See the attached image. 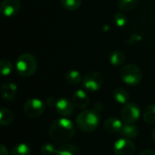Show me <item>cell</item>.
<instances>
[{
	"label": "cell",
	"instance_id": "1",
	"mask_svg": "<svg viewBox=\"0 0 155 155\" xmlns=\"http://www.w3.org/2000/svg\"><path fill=\"white\" fill-rule=\"evenodd\" d=\"M74 134L75 125L66 117L55 119L50 124L49 136L53 141L56 143H65L66 142L70 141L74 136Z\"/></svg>",
	"mask_w": 155,
	"mask_h": 155
},
{
	"label": "cell",
	"instance_id": "2",
	"mask_svg": "<svg viewBox=\"0 0 155 155\" xmlns=\"http://www.w3.org/2000/svg\"><path fill=\"white\" fill-rule=\"evenodd\" d=\"M100 114L94 109L84 110L75 119V126L83 133H93L100 125Z\"/></svg>",
	"mask_w": 155,
	"mask_h": 155
},
{
	"label": "cell",
	"instance_id": "3",
	"mask_svg": "<svg viewBox=\"0 0 155 155\" xmlns=\"http://www.w3.org/2000/svg\"><path fill=\"white\" fill-rule=\"evenodd\" d=\"M37 70V60L36 58L29 54H22L18 56L15 62V71L23 77L32 76Z\"/></svg>",
	"mask_w": 155,
	"mask_h": 155
},
{
	"label": "cell",
	"instance_id": "4",
	"mask_svg": "<svg viewBox=\"0 0 155 155\" xmlns=\"http://www.w3.org/2000/svg\"><path fill=\"white\" fill-rule=\"evenodd\" d=\"M120 75L122 80L131 86H135L142 82L143 73L141 69L134 64H128L122 67Z\"/></svg>",
	"mask_w": 155,
	"mask_h": 155
},
{
	"label": "cell",
	"instance_id": "5",
	"mask_svg": "<svg viewBox=\"0 0 155 155\" xmlns=\"http://www.w3.org/2000/svg\"><path fill=\"white\" fill-rule=\"evenodd\" d=\"M141 117V109L134 103H127L121 111V118L125 124H135Z\"/></svg>",
	"mask_w": 155,
	"mask_h": 155
},
{
	"label": "cell",
	"instance_id": "6",
	"mask_svg": "<svg viewBox=\"0 0 155 155\" xmlns=\"http://www.w3.org/2000/svg\"><path fill=\"white\" fill-rule=\"evenodd\" d=\"M104 83L103 76L100 73L98 72H89L87 73L82 81V85L83 87L89 92H96L98 91Z\"/></svg>",
	"mask_w": 155,
	"mask_h": 155
},
{
	"label": "cell",
	"instance_id": "7",
	"mask_svg": "<svg viewBox=\"0 0 155 155\" xmlns=\"http://www.w3.org/2000/svg\"><path fill=\"white\" fill-rule=\"evenodd\" d=\"M45 110V105L43 101L38 98H31L25 103L24 112L31 118H36L41 116Z\"/></svg>",
	"mask_w": 155,
	"mask_h": 155
},
{
	"label": "cell",
	"instance_id": "8",
	"mask_svg": "<svg viewBox=\"0 0 155 155\" xmlns=\"http://www.w3.org/2000/svg\"><path fill=\"white\" fill-rule=\"evenodd\" d=\"M114 152L116 155H134L135 153V144L127 138H120L114 144Z\"/></svg>",
	"mask_w": 155,
	"mask_h": 155
},
{
	"label": "cell",
	"instance_id": "9",
	"mask_svg": "<svg viewBox=\"0 0 155 155\" xmlns=\"http://www.w3.org/2000/svg\"><path fill=\"white\" fill-rule=\"evenodd\" d=\"M55 110L62 117H69L74 112V105L72 100L66 97H61L57 100L55 104Z\"/></svg>",
	"mask_w": 155,
	"mask_h": 155
},
{
	"label": "cell",
	"instance_id": "10",
	"mask_svg": "<svg viewBox=\"0 0 155 155\" xmlns=\"http://www.w3.org/2000/svg\"><path fill=\"white\" fill-rule=\"evenodd\" d=\"M20 6V0H3L0 5V9L5 16L11 17L18 13Z\"/></svg>",
	"mask_w": 155,
	"mask_h": 155
},
{
	"label": "cell",
	"instance_id": "11",
	"mask_svg": "<svg viewBox=\"0 0 155 155\" xmlns=\"http://www.w3.org/2000/svg\"><path fill=\"white\" fill-rule=\"evenodd\" d=\"M72 102L75 108L85 109L89 105L90 99L85 91H84L83 89H78L73 94Z\"/></svg>",
	"mask_w": 155,
	"mask_h": 155
},
{
	"label": "cell",
	"instance_id": "12",
	"mask_svg": "<svg viewBox=\"0 0 155 155\" xmlns=\"http://www.w3.org/2000/svg\"><path fill=\"white\" fill-rule=\"evenodd\" d=\"M123 121L116 117H110L106 119L104 123V128L107 133L116 134L120 133L123 128Z\"/></svg>",
	"mask_w": 155,
	"mask_h": 155
},
{
	"label": "cell",
	"instance_id": "13",
	"mask_svg": "<svg viewBox=\"0 0 155 155\" xmlns=\"http://www.w3.org/2000/svg\"><path fill=\"white\" fill-rule=\"evenodd\" d=\"M17 94V86L13 83H6L1 87V94L2 98L5 101L12 102L15 100Z\"/></svg>",
	"mask_w": 155,
	"mask_h": 155
},
{
	"label": "cell",
	"instance_id": "14",
	"mask_svg": "<svg viewBox=\"0 0 155 155\" xmlns=\"http://www.w3.org/2000/svg\"><path fill=\"white\" fill-rule=\"evenodd\" d=\"M125 54L121 50H114L109 54V62L114 66H120L125 63Z\"/></svg>",
	"mask_w": 155,
	"mask_h": 155
},
{
	"label": "cell",
	"instance_id": "15",
	"mask_svg": "<svg viewBox=\"0 0 155 155\" xmlns=\"http://www.w3.org/2000/svg\"><path fill=\"white\" fill-rule=\"evenodd\" d=\"M55 155H80V152L75 145L65 143L57 148Z\"/></svg>",
	"mask_w": 155,
	"mask_h": 155
},
{
	"label": "cell",
	"instance_id": "16",
	"mask_svg": "<svg viewBox=\"0 0 155 155\" xmlns=\"http://www.w3.org/2000/svg\"><path fill=\"white\" fill-rule=\"evenodd\" d=\"M120 134L124 138L134 139V138H136L138 136L139 130L135 125H134L132 124H124Z\"/></svg>",
	"mask_w": 155,
	"mask_h": 155
},
{
	"label": "cell",
	"instance_id": "17",
	"mask_svg": "<svg viewBox=\"0 0 155 155\" xmlns=\"http://www.w3.org/2000/svg\"><path fill=\"white\" fill-rule=\"evenodd\" d=\"M114 99L116 103L120 104H126L129 101V93L126 89L123 87H118L114 91Z\"/></svg>",
	"mask_w": 155,
	"mask_h": 155
},
{
	"label": "cell",
	"instance_id": "18",
	"mask_svg": "<svg viewBox=\"0 0 155 155\" xmlns=\"http://www.w3.org/2000/svg\"><path fill=\"white\" fill-rule=\"evenodd\" d=\"M64 78H65V81L71 85H77L80 83H82V81H83L82 75H81L80 72H78L77 70L68 71L65 74Z\"/></svg>",
	"mask_w": 155,
	"mask_h": 155
},
{
	"label": "cell",
	"instance_id": "19",
	"mask_svg": "<svg viewBox=\"0 0 155 155\" xmlns=\"http://www.w3.org/2000/svg\"><path fill=\"white\" fill-rule=\"evenodd\" d=\"M14 121V114L7 108H2L0 110V124L2 126L10 125Z\"/></svg>",
	"mask_w": 155,
	"mask_h": 155
},
{
	"label": "cell",
	"instance_id": "20",
	"mask_svg": "<svg viewBox=\"0 0 155 155\" xmlns=\"http://www.w3.org/2000/svg\"><path fill=\"white\" fill-rule=\"evenodd\" d=\"M143 120L150 124H155V104L148 105L143 114Z\"/></svg>",
	"mask_w": 155,
	"mask_h": 155
},
{
	"label": "cell",
	"instance_id": "21",
	"mask_svg": "<svg viewBox=\"0 0 155 155\" xmlns=\"http://www.w3.org/2000/svg\"><path fill=\"white\" fill-rule=\"evenodd\" d=\"M138 2L139 0H118L117 5L121 11L128 12L134 10L137 6Z\"/></svg>",
	"mask_w": 155,
	"mask_h": 155
},
{
	"label": "cell",
	"instance_id": "22",
	"mask_svg": "<svg viewBox=\"0 0 155 155\" xmlns=\"http://www.w3.org/2000/svg\"><path fill=\"white\" fill-rule=\"evenodd\" d=\"M10 155H31V148L26 143H18L12 149Z\"/></svg>",
	"mask_w": 155,
	"mask_h": 155
},
{
	"label": "cell",
	"instance_id": "23",
	"mask_svg": "<svg viewBox=\"0 0 155 155\" xmlns=\"http://www.w3.org/2000/svg\"><path fill=\"white\" fill-rule=\"evenodd\" d=\"M81 0H61L62 6L68 11H75L81 6Z\"/></svg>",
	"mask_w": 155,
	"mask_h": 155
},
{
	"label": "cell",
	"instance_id": "24",
	"mask_svg": "<svg viewBox=\"0 0 155 155\" xmlns=\"http://www.w3.org/2000/svg\"><path fill=\"white\" fill-rule=\"evenodd\" d=\"M0 70H1V74L4 76H7L9 75L13 70H14V66L13 64L7 60V59H2L0 61Z\"/></svg>",
	"mask_w": 155,
	"mask_h": 155
},
{
	"label": "cell",
	"instance_id": "25",
	"mask_svg": "<svg viewBox=\"0 0 155 155\" xmlns=\"http://www.w3.org/2000/svg\"><path fill=\"white\" fill-rule=\"evenodd\" d=\"M114 23L115 25L118 26V27H124L126 23H127V17L126 15L122 13V12H117L115 13L114 16Z\"/></svg>",
	"mask_w": 155,
	"mask_h": 155
},
{
	"label": "cell",
	"instance_id": "26",
	"mask_svg": "<svg viewBox=\"0 0 155 155\" xmlns=\"http://www.w3.org/2000/svg\"><path fill=\"white\" fill-rule=\"evenodd\" d=\"M56 150L57 148H55L53 144L45 143L41 148V153L43 155H55Z\"/></svg>",
	"mask_w": 155,
	"mask_h": 155
},
{
	"label": "cell",
	"instance_id": "27",
	"mask_svg": "<svg viewBox=\"0 0 155 155\" xmlns=\"http://www.w3.org/2000/svg\"><path fill=\"white\" fill-rule=\"evenodd\" d=\"M56 102H57V100H55L54 97H48L46 99V104L50 107H55Z\"/></svg>",
	"mask_w": 155,
	"mask_h": 155
},
{
	"label": "cell",
	"instance_id": "28",
	"mask_svg": "<svg viewBox=\"0 0 155 155\" xmlns=\"http://www.w3.org/2000/svg\"><path fill=\"white\" fill-rule=\"evenodd\" d=\"M94 110H95L96 112L100 113L103 110V104L102 103H99V102L95 103V104L94 105Z\"/></svg>",
	"mask_w": 155,
	"mask_h": 155
},
{
	"label": "cell",
	"instance_id": "29",
	"mask_svg": "<svg viewBox=\"0 0 155 155\" xmlns=\"http://www.w3.org/2000/svg\"><path fill=\"white\" fill-rule=\"evenodd\" d=\"M139 155H155V152L150 149H146V150L142 151Z\"/></svg>",
	"mask_w": 155,
	"mask_h": 155
},
{
	"label": "cell",
	"instance_id": "30",
	"mask_svg": "<svg viewBox=\"0 0 155 155\" xmlns=\"http://www.w3.org/2000/svg\"><path fill=\"white\" fill-rule=\"evenodd\" d=\"M0 155H9L7 149L5 147V145H1V149H0Z\"/></svg>",
	"mask_w": 155,
	"mask_h": 155
},
{
	"label": "cell",
	"instance_id": "31",
	"mask_svg": "<svg viewBox=\"0 0 155 155\" xmlns=\"http://www.w3.org/2000/svg\"><path fill=\"white\" fill-rule=\"evenodd\" d=\"M152 138H153V142H154V143H155V126H154V127H153V131H152Z\"/></svg>",
	"mask_w": 155,
	"mask_h": 155
},
{
	"label": "cell",
	"instance_id": "32",
	"mask_svg": "<svg viewBox=\"0 0 155 155\" xmlns=\"http://www.w3.org/2000/svg\"><path fill=\"white\" fill-rule=\"evenodd\" d=\"M39 155H43V154H42V153H41V154H39Z\"/></svg>",
	"mask_w": 155,
	"mask_h": 155
}]
</instances>
